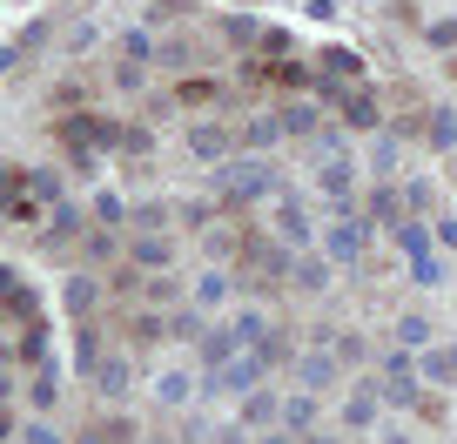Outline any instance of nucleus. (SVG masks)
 <instances>
[{"mask_svg":"<svg viewBox=\"0 0 457 444\" xmlns=\"http://www.w3.org/2000/svg\"><path fill=\"white\" fill-rule=\"evenodd\" d=\"M169 337H175V344H188V337H195V344H202V337H209V330H202V310H195V303L169 316Z\"/></svg>","mask_w":457,"mask_h":444,"instance_id":"nucleus-29","label":"nucleus"},{"mask_svg":"<svg viewBox=\"0 0 457 444\" xmlns=\"http://www.w3.org/2000/svg\"><path fill=\"white\" fill-rule=\"evenodd\" d=\"M21 444H61V431L41 417V424H28V431H21Z\"/></svg>","mask_w":457,"mask_h":444,"instance_id":"nucleus-44","label":"nucleus"},{"mask_svg":"<svg viewBox=\"0 0 457 444\" xmlns=\"http://www.w3.org/2000/svg\"><path fill=\"white\" fill-rule=\"evenodd\" d=\"M430 337H437V323H430V316H403V323H397V344H403V350H430Z\"/></svg>","mask_w":457,"mask_h":444,"instance_id":"nucleus-27","label":"nucleus"},{"mask_svg":"<svg viewBox=\"0 0 457 444\" xmlns=\"http://www.w3.org/2000/svg\"><path fill=\"white\" fill-rule=\"evenodd\" d=\"M74 444H108V431L95 424V431H81V438H74Z\"/></svg>","mask_w":457,"mask_h":444,"instance_id":"nucleus-49","label":"nucleus"},{"mask_svg":"<svg viewBox=\"0 0 457 444\" xmlns=\"http://www.w3.org/2000/svg\"><path fill=\"white\" fill-rule=\"evenodd\" d=\"M74 236H81V209H74V202H54V209H47V243H74Z\"/></svg>","mask_w":457,"mask_h":444,"instance_id":"nucleus-18","label":"nucleus"},{"mask_svg":"<svg viewBox=\"0 0 457 444\" xmlns=\"http://www.w3.org/2000/svg\"><path fill=\"white\" fill-rule=\"evenodd\" d=\"M384 444H411V438H384Z\"/></svg>","mask_w":457,"mask_h":444,"instance_id":"nucleus-51","label":"nucleus"},{"mask_svg":"<svg viewBox=\"0 0 457 444\" xmlns=\"http://www.w3.org/2000/svg\"><path fill=\"white\" fill-rule=\"evenodd\" d=\"M303 14L310 21H337V0H303Z\"/></svg>","mask_w":457,"mask_h":444,"instance_id":"nucleus-46","label":"nucleus"},{"mask_svg":"<svg viewBox=\"0 0 457 444\" xmlns=\"http://www.w3.org/2000/svg\"><path fill=\"white\" fill-rule=\"evenodd\" d=\"M276 115H283L289 135H316V101H289V108H276Z\"/></svg>","mask_w":457,"mask_h":444,"instance_id":"nucleus-28","label":"nucleus"},{"mask_svg":"<svg viewBox=\"0 0 457 444\" xmlns=\"http://www.w3.org/2000/svg\"><path fill=\"white\" fill-rule=\"evenodd\" d=\"M303 444H337V438H303Z\"/></svg>","mask_w":457,"mask_h":444,"instance_id":"nucleus-50","label":"nucleus"},{"mask_svg":"<svg viewBox=\"0 0 457 444\" xmlns=\"http://www.w3.org/2000/svg\"><path fill=\"white\" fill-rule=\"evenodd\" d=\"M7 364H54L47 357V323H28V337L7 350Z\"/></svg>","mask_w":457,"mask_h":444,"instance_id":"nucleus-17","label":"nucleus"},{"mask_svg":"<svg viewBox=\"0 0 457 444\" xmlns=\"http://www.w3.org/2000/svg\"><path fill=\"white\" fill-rule=\"evenodd\" d=\"M28 398L41 404V411H54V398H61V371H54V364H34V384H28Z\"/></svg>","mask_w":457,"mask_h":444,"instance_id":"nucleus-25","label":"nucleus"},{"mask_svg":"<svg viewBox=\"0 0 457 444\" xmlns=\"http://www.w3.org/2000/svg\"><path fill=\"white\" fill-rule=\"evenodd\" d=\"M243 424H249V431H270V424H283V398L256 384V390L243 398Z\"/></svg>","mask_w":457,"mask_h":444,"instance_id":"nucleus-9","label":"nucleus"},{"mask_svg":"<svg viewBox=\"0 0 457 444\" xmlns=\"http://www.w3.org/2000/svg\"><path fill=\"white\" fill-rule=\"evenodd\" d=\"M337 108H343V121H350L357 135H384V108H377V95H370V88H350V95H343Z\"/></svg>","mask_w":457,"mask_h":444,"instance_id":"nucleus-4","label":"nucleus"},{"mask_svg":"<svg viewBox=\"0 0 457 444\" xmlns=\"http://www.w3.org/2000/svg\"><path fill=\"white\" fill-rule=\"evenodd\" d=\"M262 444H303V431H289V424L283 431H262Z\"/></svg>","mask_w":457,"mask_h":444,"instance_id":"nucleus-48","label":"nucleus"},{"mask_svg":"<svg viewBox=\"0 0 457 444\" xmlns=\"http://www.w3.org/2000/svg\"><path fill=\"white\" fill-rule=\"evenodd\" d=\"M95 303H101L95 276H74V283H68V310H74V316H87V310H95Z\"/></svg>","mask_w":457,"mask_h":444,"instance_id":"nucleus-36","label":"nucleus"},{"mask_svg":"<svg viewBox=\"0 0 457 444\" xmlns=\"http://www.w3.org/2000/svg\"><path fill=\"white\" fill-rule=\"evenodd\" d=\"M249 263H256L262 276H283V270H296V256H289V249H262V243L249 249Z\"/></svg>","mask_w":457,"mask_h":444,"instance_id":"nucleus-35","label":"nucleus"},{"mask_svg":"<svg viewBox=\"0 0 457 444\" xmlns=\"http://www.w3.org/2000/svg\"><path fill=\"white\" fill-rule=\"evenodd\" d=\"M437 243H444V249H457V215H444V222H437Z\"/></svg>","mask_w":457,"mask_h":444,"instance_id":"nucleus-47","label":"nucleus"},{"mask_svg":"<svg viewBox=\"0 0 457 444\" xmlns=\"http://www.w3.org/2000/svg\"><path fill=\"white\" fill-rule=\"evenodd\" d=\"M337 371H343L337 350H303V357H296V384H303V390H316V398L337 384Z\"/></svg>","mask_w":457,"mask_h":444,"instance_id":"nucleus-5","label":"nucleus"},{"mask_svg":"<svg viewBox=\"0 0 457 444\" xmlns=\"http://www.w3.org/2000/svg\"><path fill=\"white\" fill-rule=\"evenodd\" d=\"M411 283H424V289H437V283H444V256H437V249L411 256Z\"/></svg>","mask_w":457,"mask_h":444,"instance_id":"nucleus-33","label":"nucleus"},{"mask_svg":"<svg viewBox=\"0 0 457 444\" xmlns=\"http://www.w3.org/2000/svg\"><path fill=\"white\" fill-rule=\"evenodd\" d=\"M155 444H169V438H155Z\"/></svg>","mask_w":457,"mask_h":444,"instance_id":"nucleus-54","label":"nucleus"},{"mask_svg":"<svg viewBox=\"0 0 457 444\" xmlns=\"http://www.w3.org/2000/svg\"><path fill=\"white\" fill-rule=\"evenodd\" d=\"M222 34H228L236 47H262V41H270V34H262V28H256L249 14H228V21H222Z\"/></svg>","mask_w":457,"mask_h":444,"instance_id":"nucleus-30","label":"nucleus"},{"mask_svg":"<svg viewBox=\"0 0 457 444\" xmlns=\"http://www.w3.org/2000/svg\"><path fill=\"white\" fill-rule=\"evenodd\" d=\"M95 222H101V230H114V222H129V202L114 196V188H101V196H95Z\"/></svg>","mask_w":457,"mask_h":444,"instance_id":"nucleus-34","label":"nucleus"},{"mask_svg":"<svg viewBox=\"0 0 457 444\" xmlns=\"http://www.w3.org/2000/svg\"><path fill=\"white\" fill-rule=\"evenodd\" d=\"M316 188H323L329 202H343V196H350V188H357V162H350V155L323 162V169H316Z\"/></svg>","mask_w":457,"mask_h":444,"instance_id":"nucleus-10","label":"nucleus"},{"mask_svg":"<svg viewBox=\"0 0 457 444\" xmlns=\"http://www.w3.org/2000/svg\"><path fill=\"white\" fill-rule=\"evenodd\" d=\"M430 148H457V108H430Z\"/></svg>","mask_w":457,"mask_h":444,"instance_id":"nucleus-32","label":"nucleus"},{"mask_svg":"<svg viewBox=\"0 0 457 444\" xmlns=\"http://www.w3.org/2000/svg\"><path fill=\"white\" fill-rule=\"evenodd\" d=\"M0 289H7V316H14V323H34L41 297H34V289L21 283V270H0Z\"/></svg>","mask_w":457,"mask_h":444,"instance_id":"nucleus-11","label":"nucleus"},{"mask_svg":"<svg viewBox=\"0 0 457 444\" xmlns=\"http://www.w3.org/2000/svg\"><path fill=\"white\" fill-rule=\"evenodd\" d=\"M209 188L222 202H262V196H276L283 182H276V169L262 155H228V162H215V169H209Z\"/></svg>","mask_w":457,"mask_h":444,"instance_id":"nucleus-1","label":"nucleus"},{"mask_svg":"<svg viewBox=\"0 0 457 444\" xmlns=\"http://www.w3.org/2000/svg\"><path fill=\"white\" fill-rule=\"evenodd\" d=\"M95 390H101V398H121V390H129V364H121V357H101L95 364Z\"/></svg>","mask_w":457,"mask_h":444,"instance_id":"nucleus-24","label":"nucleus"},{"mask_svg":"<svg viewBox=\"0 0 457 444\" xmlns=\"http://www.w3.org/2000/svg\"><path fill=\"white\" fill-rule=\"evenodd\" d=\"M424 41H430V47H457V21H430Z\"/></svg>","mask_w":457,"mask_h":444,"instance_id":"nucleus-42","label":"nucleus"},{"mask_svg":"<svg viewBox=\"0 0 457 444\" xmlns=\"http://www.w3.org/2000/svg\"><path fill=\"white\" fill-rule=\"evenodd\" d=\"M451 357H457V344H451Z\"/></svg>","mask_w":457,"mask_h":444,"instance_id":"nucleus-53","label":"nucleus"},{"mask_svg":"<svg viewBox=\"0 0 457 444\" xmlns=\"http://www.w3.org/2000/svg\"><path fill=\"white\" fill-rule=\"evenodd\" d=\"M289 283H296V289H316V297H323V289L337 283V263H329L323 249H296V270H289Z\"/></svg>","mask_w":457,"mask_h":444,"instance_id":"nucleus-6","label":"nucleus"},{"mask_svg":"<svg viewBox=\"0 0 457 444\" xmlns=\"http://www.w3.org/2000/svg\"><path fill=\"white\" fill-rule=\"evenodd\" d=\"M195 390H202V384H195L188 371H162V377H155V398H162V404H188Z\"/></svg>","mask_w":457,"mask_h":444,"instance_id":"nucleus-22","label":"nucleus"},{"mask_svg":"<svg viewBox=\"0 0 457 444\" xmlns=\"http://www.w3.org/2000/svg\"><path fill=\"white\" fill-rule=\"evenodd\" d=\"M417 377H430V384H457V357H451V350H417Z\"/></svg>","mask_w":457,"mask_h":444,"instance_id":"nucleus-19","label":"nucleus"},{"mask_svg":"<svg viewBox=\"0 0 457 444\" xmlns=\"http://www.w3.org/2000/svg\"><path fill=\"white\" fill-rule=\"evenodd\" d=\"M262 371H270V357H262V350H243L236 364L202 371V398H249V390L262 384Z\"/></svg>","mask_w":457,"mask_h":444,"instance_id":"nucleus-2","label":"nucleus"},{"mask_svg":"<svg viewBox=\"0 0 457 444\" xmlns=\"http://www.w3.org/2000/svg\"><path fill=\"white\" fill-rule=\"evenodd\" d=\"M228 289H236V276H228V270H202L188 297H195V310H215V303H228Z\"/></svg>","mask_w":457,"mask_h":444,"instance_id":"nucleus-13","label":"nucleus"},{"mask_svg":"<svg viewBox=\"0 0 457 444\" xmlns=\"http://www.w3.org/2000/svg\"><path fill=\"white\" fill-rule=\"evenodd\" d=\"M384 175H397V135H377V142H370V182H384Z\"/></svg>","mask_w":457,"mask_h":444,"instance_id":"nucleus-26","label":"nucleus"},{"mask_svg":"<svg viewBox=\"0 0 457 444\" xmlns=\"http://www.w3.org/2000/svg\"><path fill=\"white\" fill-rule=\"evenodd\" d=\"M162 222H169V202H142L135 209V230H162Z\"/></svg>","mask_w":457,"mask_h":444,"instance_id":"nucleus-40","label":"nucleus"},{"mask_svg":"<svg viewBox=\"0 0 457 444\" xmlns=\"http://www.w3.org/2000/svg\"><path fill=\"white\" fill-rule=\"evenodd\" d=\"M276 236H283V249H310V215H303L296 202H283V209H276Z\"/></svg>","mask_w":457,"mask_h":444,"instance_id":"nucleus-14","label":"nucleus"},{"mask_svg":"<svg viewBox=\"0 0 457 444\" xmlns=\"http://www.w3.org/2000/svg\"><path fill=\"white\" fill-rule=\"evenodd\" d=\"M377 398H384V404H403V411H417V404H424V390H417V371L384 377V384H377Z\"/></svg>","mask_w":457,"mask_h":444,"instance_id":"nucleus-15","label":"nucleus"},{"mask_svg":"<svg viewBox=\"0 0 457 444\" xmlns=\"http://www.w3.org/2000/svg\"><path fill=\"white\" fill-rule=\"evenodd\" d=\"M430 243H437V230H424V222H397V249H403V256H424Z\"/></svg>","mask_w":457,"mask_h":444,"instance_id":"nucleus-31","label":"nucleus"},{"mask_svg":"<svg viewBox=\"0 0 457 444\" xmlns=\"http://www.w3.org/2000/svg\"><path fill=\"white\" fill-rule=\"evenodd\" d=\"M243 357V337H236V323H209V337H202V371H215V364H236Z\"/></svg>","mask_w":457,"mask_h":444,"instance_id":"nucleus-8","label":"nucleus"},{"mask_svg":"<svg viewBox=\"0 0 457 444\" xmlns=\"http://www.w3.org/2000/svg\"><path fill=\"white\" fill-rule=\"evenodd\" d=\"M377 404H384V398H377V384L357 390V398L343 404V424H350V431H370V424H377Z\"/></svg>","mask_w":457,"mask_h":444,"instance_id":"nucleus-20","label":"nucleus"},{"mask_svg":"<svg viewBox=\"0 0 457 444\" xmlns=\"http://www.w3.org/2000/svg\"><path fill=\"white\" fill-rule=\"evenodd\" d=\"M188 148H195L202 162H228V129L222 121H195V129H188Z\"/></svg>","mask_w":457,"mask_h":444,"instance_id":"nucleus-12","label":"nucleus"},{"mask_svg":"<svg viewBox=\"0 0 457 444\" xmlns=\"http://www.w3.org/2000/svg\"><path fill=\"white\" fill-rule=\"evenodd\" d=\"M370 357V344H363V337H337V364H363Z\"/></svg>","mask_w":457,"mask_h":444,"instance_id":"nucleus-41","label":"nucleus"},{"mask_svg":"<svg viewBox=\"0 0 457 444\" xmlns=\"http://www.w3.org/2000/svg\"><path fill=\"white\" fill-rule=\"evenodd\" d=\"M121 54H129V61H155L162 47H155V34H148V28H135L129 41H121Z\"/></svg>","mask_w":457,"mask_h":444,"instance_id":"nucleus-38","label":"nucleus"},{"mask_svg":"<svg viewBox=\"0 0 457 444\" xmlns=\"http://www.w3.org/2000/svg\"><path fill=\"white\" fill-rule=\"evenodd\" d=\"M283 135H289V129H283V115H249V121H243V142L256 148V155H262V148H276Z\"/></svg>","mask_w":457,"mask_h":444,"instance_id":"nucleus-16","label":"nucleus"},{"mask_svg":"<svg viewBox=\"0 0 457 444\" xmlns=\"http://www.w3.org/2000/svg\"><path fill=\"white\" fill-rule=\"evenodd\" d=\"M68 47H74V54H87V47H95V21H81V28L68 34Z\"/></svg>","mask_w":457,"mask_h":444,"instance_id":"nucleus-45","label":"nucleus"},{"mask_svg":"<svg viewBox=\"0 0 457 444\" xmlns=\"http://www.w3.org/2000/svg\"><path fill=\"white\" fill-rule=\"evenodd\" d=\"M316 61H323V74H329V81H357V74H363V61L350 54V47H323Z\"/></svg>","mask_w":457,"mask_h":444,"instance_id":"nucleus-23","label":"nucleus"},{"mask_svg":"<svg viewBox=\"0 0 457 444\" xmlns=\"http://www.w3.org/2000/svg\"><path fill=\"white\" fill-rule=\"evenodd\" d=\"M283 424L310 438V424H316V390H296V398H283Z\"/></svg>","mask_w":457,"mask_h":444,"instance_id":"nucleus-21","label":"nucleus"},{"mask_svg":"<svg viewBox=\"0 0 457 444\" xmlns=\"http://www.w3.org/2000/svg\"><path fill=\"white\" fill-rule=\"evenodd\" d=\"M121 148H129V155H148V148H155V135H148L142 121H129V129H121Z\"/></svg>","mask_w":457,"mask_h":444,"instance_id":"nucleus-39","label":"nucleus"},{"mask_svg":"<svg viewBox=\"0 0 457 444\" xmlns=\"http://www.w3.org/2000/svg\"><path fill=\"white\" fill-rule=\"evenodd\" d=\"M363 249H370V222H363V215H343V222L323 230V256L329 263H363Z\"/></svg>","mask_w":457,"mask_h":444,"instance_id":"nucleus-3","label":"nucleus"},{"mask_svg":"<svg viewBox=\"0 0 457 444\" xmlns=\"http://www.w3.org/2000/svg\"><path fill=\"white\" fill-rule=\"evenodd\" d=\"M209 444H249V424H243V417H236V424H215Z\"/></svg>","mask_w":457,"mask_h":444,"instance_id":"nucleus-43","label":"nucleus"},{"mask_svg":"<svg viewBox=\"0 0 457 444\" xmlns=\"http://www.w3.org/2000/svg\"><path fill=\"white\" fill-rule=\"evenodd\" d=\"M129 263H135V270H169V263H175V243H169L162 230H142V236L129 243Z\"/></svg>","mask_w":457,"mask_h":444,"instance_id":"nucleus-7","label":"nucleus"},{"mask_svg":"<svg viewBox=\"0 0 457 444\" xmlns=\"http://www.w3.org/2000/svg\"><path fill=\"white\" fill-rule=\"evenodd\" d=\"M370 215H377V222H403V196H397V188H377V196H370Z\"/></svg>","mask_w":457,"mask_h":444,"instance_id":"nucleus-37","label":"nucleus"},{"mask_svg":"<svg viewBox=\"0 0 457 444\" xmlns=\"http://www.w3.org/2000/svg\"><path fill=\"white\" fill-rule=\"evenodd\" d=\"M451 74H457V47H451Z\"/></svg>","mask_w":457,"mask_h":444,"instance_id":"nucleus-52","label":"nucleus"}]
</instances>
